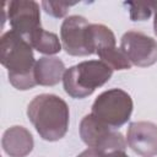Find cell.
Listing matches in <instances>:
<instances>
[{"instance_id": "6da1fadb", "label": "cell", "mask_w": 157, "mask_h": 157, "mask_svg": "<svg viewBox=\"0 0 157 157\" xmlns=\"http://www.w3.org/2000/svg\"><path fill=\"white\" fill-rule=\"evenodd\" d=\"M32 49L29 43L12 29L0 38V61L7 69L10 83L20 91L31 90L37 85L34 78L37 61Z\"/></svg>"}, {"instance_id": "7a4b0ae2", "label": "cell", "mask_w": 157, "mask_h": 157, "mask_svg": "<svg viewBox=\"0 0 157 157\" xmlns=\"http://www.w3.org/2000/svg\"><path fill=\"white\" fill-rule=\"evenodd\" d=\"M27 117L45 141H58L69 129V105L56 94L36 96L27 107Z\"/></svg>"}, {"instance_id": "3957f363", "label": "cell", "mask_w": 157, "mask_h": 157, "mask_svg": "<svg viewBox=\"0 0 157 157\" xmlns=\"http://www.w3.org/2000/svg\"><path fill=\"white\" fill-rule=\"evenodd\" d=\"M113 75V69L102 60H86L66 69L63 76L65 92L76 99L91 96Z\"/></svg>"}, {"instance_id": "277c9868", "label": "cell", "mask_w": 157, "mask_h": 157, "mask_svg": "<svg viewBox=\"0 0 157 157\" xmlns=\"http://www.w3.org/2000/svg\"><path fill=\"white\" fill-rule=\"evenodd\" d=\"M132 99L128 92L112 88L102 92L92 104L91 114L112 129L123 126L131 117Z\"/></svg>"}, {"instance_id": "5b68a950", "label": "cell", "mask_w": 157, "mask_h": 157, "mask_svg": "<svg viewBox=\"0 0 157 157\" xmlns=\"http://www.w3.org/2000/svg\"><path fill=\"white\" fill-rule=\"evenodd\" d=\"M78 130L81 140L90 148H94L99 153L126 150V141L123 134L109 128L92 114L83 117Z\"/></svg>"}, {"instance_id": "8992f818", "label": "cell", "mask_w": 157, "mask_h": 157, "mask_svg": "<svg viewBox=\"0 0 157 157\" xmlns=\"http://www.w3.org/2000/svg\"><path fill=\"white\" fill-rule=\"evenodd\" d=\"M88 21L78 15L66 17L60 27L63 49L72 56H86L94 54L90 39Z\"/></svg>"}, {"instance_id": "52a82bcc", "label": "cell", "mask_w": 157, "mask_h": 157, "mask_svg": "<svg viewBox=\"0 0 157 157\" xmlns=\"http://www.w3.org/2000/svg\"><path fill=\"white\" fill-rule=\"evenodd\" d=\"M7 20L12 31L28 43L31 36L42 28L39 4L33 0H12L7 2Z\"/></svg>"}, {"instance_id": "ba28073f", "label": "cell", "mask_w": 157, "mask_h": 157, "mask_svg": "<svg viewBox=\"0 0 157 157\" xmlns=\"http://www.w3.org/2000/svg\"><path fill=\"white\" fill-rule=\"evenodd\" d=\"M120 49L132 65L147 67L157 61V42L141 32H125L120 39Z\"/></svg>"}, {"instance_id": "9c48e42d", "label": "cell", "mask_w": 157, "mask_h": 157, "mask_svg": "<svg viewBox=\"0 0 157 157\" xmlns=\"http://www.w3.org/2000/svg\"><path fill=\"white\" fill-rule=\"evenodd\" d=\"M129 147L142 157L157 156V125L151 121L131 123L126 132Z\"/></svg>"}, {"instance_id": "30bf717a", "label": "cell", "mask_w": 157, "mask_h": 157, "mask_svg": "<svg viewBox=\"0 0 157 157\" xmlns=\"http://www.w3.org/2000/svg\"><path fill=\"white\" fill-rule=\"evenodd\" d=\"M33 136L23 126L15 125L5 130L1 139V146L10 157H26L33 150Z\"/></svg>"}, {"instance_id": "8fae6325", "label": "cell", "mask_w": 157, "mask_h": 157, "mask_svg": "<svg viewBox=\"0 0 157 157\" xmlns=\"http://www.w3.org/2000/svg\"><path fill=\"white\" fill-rule=\"evenodd\" d=\"M66 69L64 63L55 56H42L34 66V78L37 85L55 86L63 80Z\"/></svg>"}, {"instance_id": "7c38bea8", "label": "cell", "mask_w": 157, "mask_h": 157, "mask_svg": "<svg viewBox=\"0 0 157 157\" xmlns=\"http://www.w3.org/2000/svg\"><path fill=\"white\" fill-rule=\"evenodd\" d=\"M28 43L33 49L47 55H53L59 53L63 47L59 40V37L55 33L48 32L43 28L36 31L28 39Z\"/></svg>"}, {"instance_id": "4fadbf2b", "label": "cell", "mask_w": 157, "mask_h": 157, "mask_svg": "<svg viewBox=\"0 0 157 157\" xmlns=\"http://www.w3.org/2000/svg\"><path fill=\"white\" fill-rule=\"evenodd\" d=\"M90 39H91V44L94 50V54H97V52L101 49H104L108 47H115L114 33L109 27L101 23L90 25Z\"/></svg>"}, {"instance_id": "5bb4252c", "label": "cell", "mask_w": 157, "mask_h": 157, "mask_svg": "<svg viewBox=\"0 0 157 157\" xmlns=\"http://www.w3.org/2000/svg\"><path fill=\"white\" fill-rule=\"evenodd\" d=\"M97 55L103 63H105L113 70H129L132 66L126 54L117 47H108L101 49L97 52Z\"/></svg>"}, {"instance_id": "9a60e30c", "label": "cell", "mask_w": 157, "mask_h": 157, "mask_svg": "<svg viewBox=\"0 0 157 157\" xmlns=\"http://www.w3.org/2000/svg\"><path fill=\"white\" fill-rule=\"evenodd\" d=\"M76 5V2H65V1H42V7L49 16L55 18L64 17L71 6Z\"/></svg>"}, {"instance_id": "2e32d148", "label": "cell", "mask_w": 157, "mask_h": 157, "mask_svg": "<svg viewBox=\"0 0 157 157\" xmlns=\"http://www.w3.org/2000/svg\"><path fill=\"white\" fill-rule=\"evenodd\" d=\"M129 6L131 21H145L152 13L151 2H125Z\"/></svg>"}, {"instance_id": "e0dca14e", "label": "cell", "mask_w": 157, "mask_h": 157, "mask_svg": "<svg viewBox=\"0 0 157 157\" xmlns=\"http://www.w3.org/2000/svg\"><path fill=\"white\" fill-rule=\"evenodd\" d=\"M99 156H101V157H129L128 153L125 152V150H117V151L102 153V155H99Z\"/></svg>"}, {"instance_id": "ac0fdd59", "label": "cell", "mask_w": 157, "mask_h": 157, "mask_svg": "<svg viewBox=\"0 0 157 157\" xmlns=\"http://www.w3.org/2000/svg\"><path fill=\"white\" fill-rule=\"evenodd\" d=\"M77 157H101L99 156V153H98V151L97 150H94V148H87V150H85L83 152H81Z\"/></svg>"}, {"instance_id": "d6986e66", "label": "cell", "mask_w": 157, "mask_h": 157, "mask_svg": "<svg viewBox=\"0 0 157 157\" xmlns=\"http://www.w3.org/2000/svg\"><path fill=\"white\" fill-rule=\"evenodd\" d=\"M151 6H152V11H155V20H153V32H155V34L157 36V2H156V1H152V2H151Z\"/></svg>"}]
</instances>
